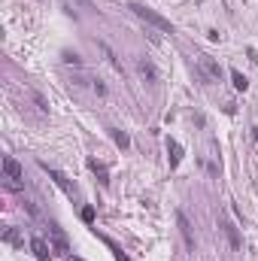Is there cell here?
<instances>
[{
    "label": "cell",
    "instance_id": "15",
    "mask_svg": "<svg viewBox=\"0 0 258 261\" xmlns=\"http://www.w3.org/2000/svg\"><path fill=\"white\" fill-rule=\"evenodd\" d=\"M100 49H103V55H107V58H110V64L115 67V70H122V61H118V58H115V52H113L110 46H103V43H100Z\"/></svg>",
    "mask_w": 258,
    "mask_h": 261
},
{
    "label": "cell",
    "instance_id": "2",
    "mask_svg": "<svg viewBox=\"0 0 258 261\" xmlns=\"http://www.w3.org/2000/svg\"><path fill=\"white\" fill-rule=\"evenodd\" d=\"M40 167H43V170L49 173V176H52V182H55L58 188H64V195H67V198H76V195H79V191H76V185H70V182H67V176H64V173L52 170V167H49L46 161H40Z\"/></svg>",
    "mask_w": 258,
    "mask_h": 261
},
{
    "label": "cell",
    "instance_id": "21",
    "mask_svg": "<svg viewBox=\"0 0 258 261\" xmlns=\"http://www.w3.org/2000/svg\"><path fill=\"white\" fill-rule=\"evenodd\" d=\"M252 137H255V143H258V128H252Z\"/></svg>",
    "mask_w": 258,
    "mask_h": 261
},
{
    "label": "cell",
    "instance_id": "4",
    "mask_svg": "<svg viewBox=\"0 0 258 261\" xmlns=\"http://www.w3.org/2000/svg\"><path fill=\"white\" fill-rule=\"evenodd\" d=\"M30 252L37 255L40 261H52V243H46L43 237L33 234V237H30Z\"/></svg>",
    "mask_w": 258,
    "mask_h": 261
},
{
    "label": "cell",
    "instance_id": "18",
    "mask_svg": "<svg viewBox=\"0 0 258 261\" xmlns=\"http://www.w3.org/2000/svg\"><path fill=\"white\" fill-rule=\"evenodd\" d=\"M79 216H82L85 225H91V222H94V206H82V213H79Z\"/></svg>",
    "mask_w": 258,
    "mask_h": 261
},
{
    "label": "cell",
    "instance_id": "8",
    "mask_svg": "<svg viewBox=\"0 0 258 261\" xmlns=\"http://www.w3.org/2000/svg\"><path fill=\"white\" fill-rule=\"evenodd\" d=\"M49 228H52V237H55V240H52V249H58V252H70V246H67V240H64V234L58 231V225H49Z\"/></svg>",
    "mask_w": 258,
    "mask_h": 261
},
{
    "label": "cell",
    "instance_id": "20",
    "mask_svg": "<svg viewBox=\"0 0 258 261\" xmlns=\"http://www.w3.org/2000/svg\"><path fill=\"white\" fill-rule=\"evenodd\" d=\"M67 261H82V258H76V255H67Z\"/></svg>",
    "mask_w": 258,
    "mask_h": 261
},
{
    "label": "cell",
    "instance_id": "7",
    "mask_svg": "<svg viewBox=\"0 0 258 261\" xmlns=\"http://www.w3.org/2000/svg\"><path fill=\"white\" fill-rule=\"evenodd\" d=\"M176 222H179V234H182V240H185V246L195 249V237H192V225H188V219H185L182 213H176Z\"/></svg>",
    "mask_w": 258,
    "mask_h": 261
},
{
    "label": "cell",
    "instance_id": "1",
    "mask_svg": "<svg viewBox=\"0 0 258 261\" xmlns=\"http://www.w3.org/2000/svg\"><path fill=\"white\" fill-rule=\"evenodd\" d=\"M131 12L137 15V19H143L146 25H152L155 30H161V33H173V22L164 19L161 12H155V9H149V6H143V3H131Z\"/></svg>",
    "mask_w": 258,
    "mask_h": 261
},
{
    "label": "cell",
    "instance_id": "9",
    "mask_svg": "<svg viewBox=\"0 0 258 261\" xmlns=\"http://www.w3.org/2000/svg\"><path fill=\"white\" fill-rule=\"evenodd\" d=\"M88 167H91V173H97L100 185H110V173H107V167H103L97 158H88Z\"/></svg>",
    "mask_w": 258,
    "mask_h": 261
},
{
    "label": "cell",
    "instance_id": "5",
    "mask_svg": "<svg viewBox=\"0 0 258 261\" xmlns=\"http://www.w3.org/2000/svg\"><path fill=\"white\" fill-rule=\"evenodd\" d=\"M3 173H6V179H15V182L25 179V170H22V164L15 161L12 155H3Z\"/></svg>",
    "mask_w": 258,
    "mask_h": 261
},
{
    "label": "cell",
    "instance_id": "10",
    "mask_svg": "<svg viewBox=\"0 0 258 261\" xmlns=\"http://www.w3.org/2000/svg\"><path fill=\"white\" fill-rule=\"evenodd\" d=\"M167 152H170V167H176L182 161V146L176 140H167Z\"/></svg>",
    "mask_w": 258,
    "mask_h": 261
},
{
    "label": "cell",
    "instance_id": "3",
    "mask_svg": "<svg viewBox=\"0 0 258 261\" xmlns=\"http://www.w3.org/2000/svg\"><path fill=\"white\" fill-rule=\"evenodd\" d=\"M198 70H201V76H203L206 82H219V76H222V67H219L213 58H206V55L198 61Z\"/></svg>",
    "mask_w": 258,
    "mask_h": 261
},
{
    "label": "cell",
    "instance_id": "19",
    "mask_svg": "<svg viewBox=\"0 0 258 261\" xmlns=\"http://www.w3.org/2000/svg\"><path fill=\"white\" fill-rule=\"evenodd\" d=\"M107 246L113 249V255H115V261H131V258H128V255L122 252V249H115V246H113V243H110V240H107Z\"/></svg>",
    "mask_w": 258,
    "mask_h": 261
},
{
    "label": "cell",
    "instance_id": "17",
    "mask_svg": "<svg viewBox=\"0 0 258 261\" xmlns=\"http://www.w3.org/2000/svg\"><path fill=\"white\" fill-rule=\"evenodd\" d=\"M64 64H73V67H82V58L76 52H64Z\"/></svg>",
    "mask_w": 258,
    "mask_h": 261
},
{
    "label": "cell",
    "instance_id": "6",
    "mask_svg": "<svg viewBox=\"0 0 258 261\" xmlns=\"http://www.w3.org/2000/svg\"><path fill=\"white\" fill-rule=\"evenodd\" d=\"M137 73H140L149 85H155V82H158V70H155V64L152 61H146V58H140V61H137Z\"/></svg>",
    "mask_w": 258,
    "mask_h": 261
},
{
    "label": "cell",
    "instance_id": "13",
    "mask_svg": "<svg viewBox=\"0 0 258 261\" xmlns=\"http://www.w3.org/2000/svg\"><path fill=\"white\" fill-rule=\"evenodd\" d=\"M33 103H37V110H40V116H49V100L40 94V91H33Z\"/></svg>",
    "mask_w": 258,
    "mask_h": 261
},
{
    "label": "cell",
    "instance_id": "16",
    "mask_svg": "<svg viewBox=\"0 0 258 261\" xmlns=\"http://www.w3.org/2000/svg\"><path fill=\"white\" fill-rule=\"evenodd\" d=\"M3 240H6V243H12V246H22V237H19V231H15V228H6Z\"/></svg>",
    "mask_w": 258,
    "mask_h": 261
},
{
    "label": "cell",
    "instance_id": "12",
    "mask_svg": "<svg viewBox=\"0 0 258 261\" xmlns=\"http://www.w3.org/2000/svg\"><path fill=\"white\" fill-rule=\"evenodd\" d=\"M231 82H234V88H237V91H246V88H249V79L240 73V70H231Z\"/></svg>",
    "mask_w": 258,
    "mask_h": 261
},
{
    "label": "cell",
    "instance_id": "14",
    "mask_svg": "<svg viewBox=\"0 0 258 261\" xmlns=\"http://www.w3.org/2000/svg\"><path fill=\"white\" fill-rule=\"evenodd\" d=\"M113 140H115V146H122V149L131 146V137H128L125 131H113Z\"/></svg>",
    "mask_w": 258,
    "mask_h": 261
},
{
    "label": "cell",
    "instance_id": "11",
    "mask_svg": "<svg viewBox=\"0 0 258 261\" xmlns=\"http://www.w3.org/2000/svg\"><path fill=\"white\" fill-rule=\"evenodd\" d=\"M225 234H228V240H231V249H240L243 246V240H240V234H237V228L231 222H225Z\"/></svg>",
    "mask_w": 258,
    "mask_h": 261
}]
</instances>
